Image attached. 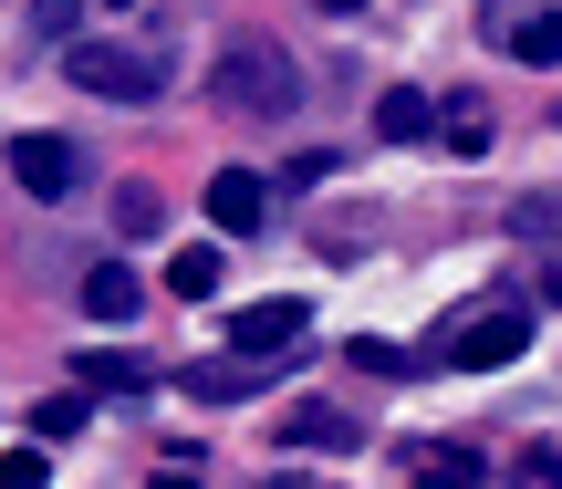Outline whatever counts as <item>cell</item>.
<instances>
[{"label":"cell","instance_id":"6da1fadb","mask_svg":"<svg viewBox=\"0 0 562 489\" xmlns=\"http://www.w3.org/2000/svg\"><path fill=\"white\" fill-rule=\"evenodd\" d=\"M209 94L229 104V115H250V125H281L302 104V62L281 53L271 32H229L220 42V73H209Z\"/></svg>","mask_w":562,"mask_h":489},{"label":"cell","instance_id":"7a4b0ae2","mask_svg":"<svg viewBox=\"0 0 562 489\" xmlns=\"http://www.w3.org/2000/svg\"><path fill=\"white\" fill-rule=\"evenodd\" d=\"M531 303H480V312H459V323H438V344H427V365H448V375H501V365H521L531 354Z\"/></svg>","mask_w":562,"mask_h":489},{"label":"cell","instance_id":"3957f363","mask_svg":"<svg viewBox=\"0 0 562 489\" xmlns=\"http://www.w3.org/2000/svg\"><path fill=\"white\" fill-rule=\"evenodd\" d=\"M63 73H74L83 94H104V104H157L167 94V62L146 53V42H74Z\"/></svg>","mask_w":562,"mask_h":489},{"label":"cell","instance_id":"277c9868","mask_svg":"<svg viewBox=\"0 0 562 489\" xmlns=\"http://www.w3.org/2000/svg\"><path fill=\"white\" fill-rule=\"evenodd\" d=\"M11 187L21 198H74L83 187V146L74 136H11Z\"/></svg>","mask_w":562,"mask_h":489},{"label":"cell","instance_id":"5b68a950","mask_svg":"<svg viewBox=\"0 0 562 489\" xmlns=\"http://www.w3.org/2000/svg\"><path fill=\"white\" fill-rule=\"evenodd\" d=\"M302 323H313V303L271 292V303H240V312H229V344H240V354H302Z\"/></svg>","mask_w":562,"mask_h":489},{"label":"cell","instance_id":"8992f818","mask_svg":"<svg viewBox=\"0 0 562 489\" xmlns=\"http://www.w3.org/2000/svg\"><path fill=\"white\" fill-rule=\"evenodd\" d=\"M209 219H220L229 240H250V229L271 219V187L250 178V167H220V178H209Z\"/></svg>","mask_w":562,"mask_h":489},{"label":"cell","instance_id":"52a82bcc","mask_svg":"<svg viewBox=\"0 0 562 489\" xmlns=\"http://www.w3.org/2000/svg\"><path fill=\"white\" fill-rule=\"evenodd\" d=\"M178 386H188V407H229V396H261V386H271V354H229V365H188Z\"/></svg>","mask_w":562,"mask_h":489},{"label":"cell","instance_id":"ba28073f","mask_svg":"<svg viewBox=\"0 0 562 489\" xmlns=\"http://www.w3.org/2000/svg\"><path fill=\"white\" fill-rule=\"evenodd\" d=\"M74 386H83V396H146V386H157V365H146V354L94 344V354H74Z\"/></svg>","mask_w":562,"mask_h":489},{"label":"cell","instance_id":"9c48e42d","mask_svg":"<svg viewBox=\"0 0 562 489\" xmlns=\"http://www.w3.org/2000/svg\"><path fill=\"white\" fill-rule=\"evenodd\" d=\"M83 312H94V323H136V312H146V282L125 261H94V271H83Z\"/></svg>","mask_w":562,"mask_h":489},{"label":"cell","instance_id":"30bf717a","mask_svg":"<svg viewBox=\"0 0 562 489\" xmlns=\"http://www.w3.org/2000/svg\"><path fill=\"white\" fill-rule=\"evenodd\" d=\"M281 437L292 448H364V417L355 407H281Z\"/></svg>","mask_w":562,"mask_h":489},{"label":"cell","instance_id":"8fae6325","mask_svg":"<svg viewBox=\"0 0 562 489\" xmlns=\"http://www.w3.org/2000/svg\"><path fill=\"white\" fill-rule=\"evenodd\" d=\"M375 136H385V146H417V136H438V104H427L417 83H385V94H375Z\"/></svg>","mask_w":562,"mask_h":489},{"label":"cell","instance_id":"7c38bea8","mask_svg":"<svg viewBox=\"0 0 562 489\" xmlns=\"http://www.w3.org/2000/svg\"><path fill=\"white\" fill-rule=\"evenodd\" d=\"M406 489H480V448H406Z\"/></svg>","mask_w":562,"mask_h":489},{"label":"cell","instance_id":"4fadbf2b","mask_svg":"<svg viewBox=\"0 0 562 489\" xmlns=\"http://www.w3.org/2000/svg\"><path fill=\"white\" fill-rule=\"evenodd\" d=\"M438 146H448V157H480V146H490V104H480V94L438 104Z\"/></svg>","mask_w":562,"mask_h":489},{"label":"cell","instance_id":"5bb4252c","mask_svg":"<svg viewBox=\"0 0 562 489\" xmlns=\"http://www.w3.org/2000/svg\"><path fill=\"white\" fill-rule=\"evenodd\" d=\"M510 53L542 73V62H562V11H531V21H510Z\"/></svg>","mask_w":562,"mask_h":489},{"label":"cell","instance_id":"9a60e30c","mask_svg":"<svg viewBox=\"0 0 562 489\" xmlns=\"http://www.w3.org/2000/svg\"><path fill=\"white\" fill-rule=\"evenodd\" d=\"M167 292H178V303H209V292H220V250H178V261H167Z\"/></svg>","mask_w":562,"mask_h":489},{"label":"cell","instance_id":"2e32d148","mask_svg":"<svg viewBox=\"0 0 562 489\" xmlns=\"http://www.w3.org/2000/svg\"><path fill=\"white\" fill-rule=\"evenodd\" d=\"M83 417H94V396L74 386V396H42V407H32V428H42V437H83Z\"/></svg>","mask_w":562,"mask_h":489},{"label":"cell","instance_id":"e0dca14e","mask_svg":"<svg viewBox=\"0 0 562 489\" xmlns=\"http://www.w3.org/2000/svg\"><path fill=\"white\" fill-rule=\"evenodd\" d=\"M74 11L83 0H32V42H63V53H74Z\"/></svg>","mask_w":562,"mask_h":489},{"label":"cell","instance_id":"ac0fdd59","mask_svg":"<svg viewBox=\"0 0 562 489\" xmlns=\"http://www.w3.org/2000/svg\"><path fill=\"white\" fill-rule=\"evenodd\" d=\"M0 489H53V458H42V448H11V458H0Z\"/></svg>","mask_w":562,"mask_h":489},{"label":"cell","instance_id":"d6986e66","mask_svg":"<svg viewBox=\"0 0 562 489\" xmlns=\"http://www.w3.org/2000/svg\"><path fill=\"white\" fill-rule=\"evenodd\" d=\"M344 354H355V375H406V365H417V354H396V344H364V333H355Z\"/></svg>","mask_w":562,"mask_h":489},{"label":"cell","instance_id":"ffe728a7","mask_svg":"<svg viewBox=\"0 0 562 489\" xmlns=\"http://www.w3.org/2000/svg\"><path fill=\"white\" fill-rule=\"evenodd\" d=\"M115 219L125 229H157V187H115Z\"/></svg>","mask_w":562,"mask_h":489},{"label":"cell","instance_id":"44dd1931","mask_svg":"<svg viewBox=\"0 0 562 489\" xmlns=\"http://www.w3.org/2000/svg\"><path fill=\"white\" fill-rule=\"evenodd\" d=\"M521 479H552L562 489V448H521Z\"/></svg>","mask_w":562,"mask_h":489},{"label":"cell","instance_id":"7402d4cb","mask_svg":"<svg viewBox=\"0 0 562 489\" xmlns=\"http://www.w3.org/2000/svg\"><path fill=\"white\" fill-rule=\"evenodd\" d=\"M542 303H562V261H552V271H542Z\"/></svg>","mask_w":562,"mask_h":489},{"label":"cell","instance_id":"603a6c76","mask_svg":"<svg viewBox=\"0 0 562 489\" xmlns=\"http://www.w3.org/2000/svg\"><path fill=\"white\" fill-rule=\"evenodd\" d=\"M281 489H323V479H281Z\"/></svg>","mask_w":562,"mask_h":489},{"label":"cell","instance_id":"cb8c5ba5","mask_svg":"<svg viewBox=\"0 0 562 489\" xmlns=\"http://www.w3.org/2000/svg\"><path fill=\"white\" fill-rule=\"evenodd\" d=\"M115 11H125V0H115Z\"/></svg>","mask_w":562,"mask_h":489}]
</instances>
